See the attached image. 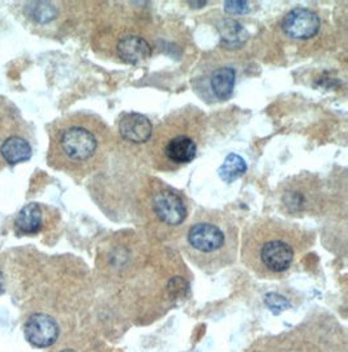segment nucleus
<instances>
[{
  "label": "nucleus",
  "mask_w": 348,
  "mask_h": 352,
  "mask_svg": "<svg viewBox=\"0 0 348 352\" xmlns=\"http://www.w3.org/2000/svg\"><path fill=\"white\" fill-rule=\"evenodd\" d=\"M311 238L298 226L281 219L261 218L247 228L243 238V261L263 278L288 272Z\"/></svg>",
  "instance_id": "1"
},
{
  "label": "nucleus",
  "mask_w": 348,
  "mask_h": 352,
  "mask_svg": "<svg viewBox=\"0 0 348 352\" xmlns=\"http://www.w3.org/2000/svg\"><path fill=\"white\" fill-rule=\"evenodd\" d=\"M25 12L30 20L39 23V24L50 23L58 14L55 6L50 3V1H33V3H29L26 6Z\"/></svg>",
  "instance_id": "15"
},
{
  "label": "nucleus",
  "mask_w": 348,
  "mask_h": 352,
  "mask_svg": "<svg viewBox=\"0 0 348 352\" xmlns=\"http://www.w3.org/2000/svg\"><path fill=\"white\" fill-rule=\"evenodd\" d=\"M62 352H75L74 350H64V351Z\"/></svg>",
  "instance_id": "18"
},
{
  "label": "nucleus",
  "mask_w": 348,
  "mask_h": 352,
  "mask_svg": "<svg viewBox=\"0 0 348 352\" xmlns=\"http://www.w3.org/2000/svg\"><path fill=\"white\" fill-rule=\"evenodd\" d=\"M320 182L316 176L296 175L288 179L281 188V202L291 214L307 212L317 205L321 196Z\"/></svg>",
  "instance_id": "5"
},
{
  "label": "nucleus",
  "mask_w": 348,
  "mask_h": 352,
  "mask_svg": "<svg viewBox=\"0 0 348 352\" xmlns=\"http://www.w3.org/2000/svg\"><path fill=\"white\" fill-rule=\"evenodd\" d=\"M150 202L155 217L167 226H179L187 218V206L183 197L174 189L163 184H158L153 189Z\"/></svg>",
  "instance_id": "6"
},
{
  "label": "nucleus",
  "mask_w": 348,
  "mask_h": 352,
  "mask_svg": "<svg viewBox=\"0 0 348 352\" xmlns=\"http://www.w3.org/2000/svg\"><path fill=\"white\" fill-rule=\"evenodd\" d=\"M206 131L204 113L195 107L171 113L151 135V157L162 171L191 164L199 153Z\"/></svg>",
  "instance_id": "3"
},
{
  "label": "nucleus",
  "mask_w": 348,
  "mask_h": 352,
  "mask_svg": "<svg viewBox=\"0 0 348 352\" xmlns=\"http://www.w3.org/2000/svg\"><path fill=\"white\" fill-rule=\"evenodd\" d=\"M320 17L309 8L298 7L287 13L282 21V30L287 37L307 41L320 30Z\"/></svg>",
  "instance_id": "8"
},
{
  "label": "nucleus",
  "mask_w": 348,
  "mask_h": 352,
  "mask_svg": "<svg viewBox=\"0 0 348 352\" xmlns=\"http://www.w3.org/2000/svg\"><path fill=\"white\" fill-rule=\"evenodd\" d=\"M0 154L7 164H17L29 161L33 155V151L25 139L11 136L3 141L0 146Z\"/></svg>",
  "instance_id": "12"
},
{
  "label": "nucleus",
  "mask_w": 348,
  "mask_h": 352,
  "mask_svg": "<svg viewBox=\"0 0 348 352\" xmlns=\"http://www.w3.org/2000/svg\"><path fill=\"white\" fill-rule=\"evenodd\" d=\"M14 225L17 230L25 235H34L41 231L43 225V213L37 204L24 206L16 217Z\"/></svg>",
  "instance_id": "13"
},
{
  "label": "nucleus",
  "mask_w": 348,
  "mask_h": 352,
  "mask_svg": "<svg viewBox=\"0 0 348 352\" xmlns=\"http://www.w3.org/2000/svg\"><path fill=\"white\" fill-rule=\"evenodd\" d=\"M237 72L231 67H218L202 77V98L224 102L231 98L235 89Z\"/></svg>",
  "instance_id": "7"
},
{
  "label": "nucleus",
  "mask_w": 348,
  "mask_h": 352,
  "mask_svg": "<svg viewBox=\"0 0 348 352\" xmlns=\"http://www.w3.org/2000/svg\"><path fill=\"white\" fill-rule=\"evenodd\" d=\"M187 250L195 264L205 270H219L237 254V228L228 218L217 213H204L188 227Z\"/></svg>",
  "instance_id": "4"
},
{
  "label": "nucleus",
  "mask_w": 348,
  "mask_h": 352,
  "mask_svg": "<svg viewBox=\"0 0 348 352\" xmlns=\"http://www.w3.org/2000/svg\"><path fill=\"white\" fill-rule=\"evenodd\" d=\"M25 338L32 346L46 349L52 346L59 337V327L49 315L36 314L30 316L24 327Z\"/></svg>",
  "instance_id": "9"
},
{
  "label": "nucleus",
  "mask_w": 348,
  "mask_h": 352,
  "mask_svg": "<svg viewBox=\"0 0 348 352\" xmlns=\"http://www.w3.org/2000/svg\"><path fill=\"white\" fill-rule=\"evenodd\" d=\"M119 135L128 142L145 144L151 139L153 124L149 119L138 113H124L119 120Z\"/></svg>",
  "instance_id": "11"
},
{
  "label": "nucleus",
  "mask_w": 348,
  "mask_h": 352,
  "mask_svg": "<svg viewBox=\"0 0 348 352\" xmlns=\"http://www.w3.org/2000/svg\"><path fill=\"white\" fill-rule=\"evenodd\" d=\"M115 51L119 59L125 63L140 64L149 59L151 46L148 39L136 33H124L118 38Z\"/></svg>",
  "instance_id": "10"
},
{
  "label": "nucleus",
  "mask_w": 348,
  "mask_h": 352,
  "mask_svg": "<svg viewBox=\"0 0 348 352\" xmlns=\"http://www.w3.org/2000/svg\"><path fill=\"white\" fill-rule=\"evenodd\" d=\"M247 173V162L237 154H228L224 164L219 167L218 174L224 183L230 184L235 182L240 176Z\"/></svg>",
  "instance_id": "14"
},
{
  "label": "nucleus",
  "mask_w": 348,
  "mask_h": 352,
  "mask_svg": "<svg viewBox=\"0 0 348 352\" xmlns=\"http://www.w3.org/2000/svg\"><path fill=\"white\" fill-rule=\"evenodd\" d=\"M107 129L90 115L68 116L51 133L50 164L68 173H83L98 162Z\"/></svg>",
  "instance_id": "2"
},
{
  "label": "nucleus",
  "mask_w": 348,
  "mask_h": 352,
  "mask_svg": "<svg viewBox=\"0 0 348 352\" xmlns=\"http://www.w3.org/2000/svg\"><path fill=\"white\" fill-rule=\"evenodd\" d=\"M265 302L268 304V307L270 309H273L274 312H281L283 311L285 308H288L290 304L287 302L286 298L282 296V295H278V294H268L266 298H265Z\"/></svg>",
  "instance_id": "16"
},
{
  "label": "nucleus",
  "mask_w": 348,
  "mask_h": 352,
  "mask_svg": "<svg viewBox=\"0 0 348 352\" xmlns=\"http://www.w3.org/2000/svg\"><path fill=\"white\" fill-rule=\"evenodd\" d=\"M224 7L228 13H244L249 10L247 1H226Z\"/></svg>",
  "instance_id": "17"
}]
</instances>
